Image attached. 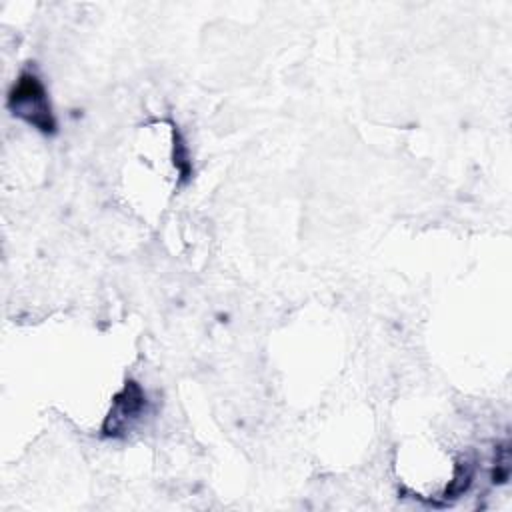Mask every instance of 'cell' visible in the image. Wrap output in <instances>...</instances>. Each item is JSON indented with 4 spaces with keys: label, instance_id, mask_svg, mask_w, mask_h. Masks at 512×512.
I'll return each instance as SVG.
<instances>
[{
    "label": "cell",
    "instance_id": "cell-1",
    "mask_svg": "<svg viewBox=\"0 0 512 512\" xmlns=\"http://www.w3.org/2000/svg\"><path fill=\"white\" fill-rule=\"evenodd\" d=\"M8 106L16 116H20L22 120H26L42 132H52L56 126L46 90L38 76H34L32 72H24L18 78L10 92Z\"/></svg>",
    "mask_w": 512,
    "mask_h": 512
},
{
    "label": "cell",
    "instance_id": "cell-2",
    "mask_svg": "<svg viewBox=\"0 0 512 512\" xmlns=\"http://www.w3.org/2000/svg\"><path fill=\"white\" fill-rule=\"evenodd\" d=\"M144 394L142 390L138 388V384L130 382L122 394L116 398L114 402V408L110 410L108 418H106V424H104V432L106 434H120L124 432L132 420H136L144 408Z\"/></svg>",
    "mask_w": 512,
    "mask_h": 512
}]
</instances>
